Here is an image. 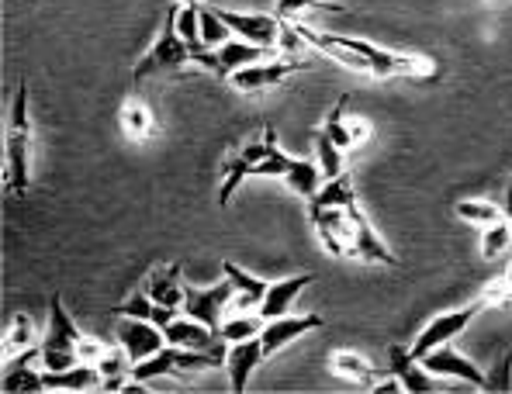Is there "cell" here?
Listing matches in <instances>:
<instances>
[{"instance_id":"22","label":"cell","mask_w":512,"mask_h":394,"mask_svg":"<svg viewBox=\"0 0 512 394\" xmlns=\"http://www.w3.org/2000/svg\"><path fill=\"white\" fill-rule=\"evenodd\" d=\"M222 274L229 277L232 291H236V298H232V305H236L239 312H246V308H260L263 294H267V287H270L267 280L253 277L250 270L236 267V263H232V260H225V263H222Z\"/></svg>"},{"instance_id":"32","label":"cell","mask_w":512,"mask_h":394,"mask_svg":"<svg viewBox=\"0 0 512 394\" xmlns=\"http://www.w3.org/2000/svg\"><path fill=\"white\" fill-rule=\"evenodd\" d=\"M315 153H319V170H322V180H333L343 173V149L329 139L326 132H315Z\"/></svg>"},{"instance_id":"35","label":"cell","mask_w":512,"mask_h":394,"mask_svg":"<svg viewBox=\"0 0 512 394\" xmlns=\"http://www.w3.org/2000/svg\"><path fill=\"white\" fill-rule=\"evenodd\" d=\"M177 32L184 35V42L191 49H201V7L198 4H180L177 11Z\"/></svg>"},{"instance_id":"19","label":"cell","mask_w":512,"mask_h":394,"mask_svg":"<svg viewBox=\"0 0 512 394\" xmlns=\"http://www.w3.org/2000/svg\"><path fill=\"white\" fill-rule=\"evenodd\" d=\"M388 360H391V374L405 384V391L412 394H429L436 388L433 384V374L423 367V360H416L405 346H388Z\"/></svg>"},{"instance_id":"38","label":"cell","mask_w":512,"mask_h":394,"mask_svg":"<svg viewBox=\"0 0 512 394\" xmlns=\"http://www.w3.org/2000/svg\"><path fill=\"white\" fill-rule=\"evenodd\" d=\"M77 350H80V363H94V367H97V363H101L104 356L111 353V346H104L101 339L80 336V346H77Z\"/></svg>"},{"instance_id":"6","label":"cell","mask_w":512,"mask_h":394,"mask_svg":"<svg viewBox=\"0 0 512 394\" xmlns=\"http://www.w3.org/2000/svg\"><path fill=\"white\" fill-rule=\"evenodd\" d=\"M308 70V63L301 56H274V59H260V63L253 66H243V70H236L229 77L232 87L239 90V94H260V90H270V87H281L288 77H295V73Z\"/></svg>"},{"instance_id":"1","label":"cell","mask_w":512,"mask_h":394,"mask_svg":"<svg viewBox=\"0 0 512 394\" xmlns=\"http://www.w3.org/2000/svg\"><path fill=\"white\" fill-rule=\"evenodd\" d=\"M291 25H295L301 39L308 42V49L322 52L326 59L340 63L343 70L367 73V77H374V80H412V83H429L440 77V63L429 56H419V52L381 49V45H374L367 39L319 32V28L301 25V21H291Z\"/></svg>"},{"instance_id":"25","label":"cell","mask_w":512,"mask_h":394,"mask_svg":"<svg viewBox=\"0 0 512 394\" xmlns=\"http://www.w3.org/2000/svg\"><path fill=\"white\" fill-rule=\"evenodd\" d=\"M101 381V367L94 363H77L70 370H45V391H90Z\"/></svg>"},{"instance_id":"17","label":"cell","mask_w":512,"mask_h":394,"mask_svg":"<svg viewBox=\"0 0 512 394\" xmlns=\"http://www.w3.org/2000/svg\"><path fill=\"white\" fill-rule=\"evenodd\" d=\"M163 336H167L170 346H184V350H215V346L225 343L222 332L208 329L205 322H198V318H191L184 312L163 329Z\"/></svg>"},{"instance_id":"13","label":"cell","mask_w":512,"mask_h":394,"mask_svg":"<svg viewBox=\"0 0 512 394\" xmlns=\"http://www.w3.org/2000/svg\"><path fill=\"white\" fill-rule=\"evenodd\" d=\"M346 104H350V97L340 94V97H336V108L329 111L326 121H322V132H326L329 139H333L336 146L343 149V153H346V149L364 146V142L371 139V121L357 118V115L346 118Z\"/></svg>"},{"instance_id":"11","label":"cell","mask_w":512,"mask_h":394,"mask_svg":"<svg viewBox=\"0 0 512 394\" xmlns=\"http://www.w3.org/2000/svg\"><path fill=\"white\" fill-rule=\"evenodd\" d=\"M218 11V18L239 35V39L253 42V45H263V49H277L281 45V28L284 21L281 18H270V14H239V11H225V7L212 4Z\"/></svg>"},{"instance_id":"15","label":"cell","mask_w":512,"mask_h":394,"mask_svg":"<svg viewBox=\"0 0 512 394\" xmlns=\"http://www.w3.org/2000/svg\"><path fill=\"white\" fill-rule=\"evenodd\" d=\"M263 159V132L260 139H250L239 153H232L229 159L222 163V187H218V204H229L232 194L239 191L246 177H253L256 163Z\"/></svg>"},{"instance_id":"8","label":"cell","mask_w":512,"mask_h":394,"mask_svg":"<svg viewBox=\"0 0 512 394\" xmlns=\"http://www.w3.org/2000/svg\"><path fill=\"white\" fill-rule=\"evenodd\" d=\"M350 218H353V232H350V256H346V260L371 263V267H398V256L391 253L388 242L378 236V229H374L371 218L364 215L360 201H350Z\"/></svg>"},{"instance_id":"5","label":"cell","mask_w":512,"mask_h":394,"mask_svg":"<svg viewBox=\"0 0 512 394\" xmlns=\"http://www.w3.org/2000/svg\"><path fill=\"white\" fill-rule=\"evenodd\" d=\"M485 298H474L471 305H464V308H454V312H443V315H436L433 322L426 325L423 332L416 336V343L409 346V353L416 356V360H423L426 353H433L436 346H443V343H454L461 332H468V325L478 318L481 312H485Z\"/></svg>"},{"instance_id":"23","label":"cell","mask_w":512,"mask_h":394,"mask_svg":"<svg viewBox=\"0 0 512 394\" xmlns=\"http://www.w3.org/2000/svg\"><path fill=\"white\" fill-rule=\"evenodd\" d=\"M146 291L156 305L180 308V312H184V280H180V263H170V267L153 270V274H149Z\"/></svg>"},{"instance_id":"34","label":"cell","mask_w":512,"mask_h":394,"mask_svg":"<svg viewBox=\"0 0 512 394\" xmlns=\"http://www.w3.org/2000/svg\"><path fill=\"white\" fill-rule=\"evenodd\" d=\"M229 32H232V28L225 25L222 18H218V11H215L212 4L201 7V42H205L208 49H218V45L229 42Z\"/></svg>"},{"instance_id":"37","label":"cell","mask_w":512,"mask_h":394,"mask_svg":"<svg viewBox=\"0 0 512 394\" xmlns=\"http://www.w3.org/2000/svg\"><path fill=\"white\" fill-rule=\"evenodd\" d=\"M488 391H512V350L502 356L499 367L488 374Z\"/></svg>"},{"instance_id":"33","label":"cell","mask_w":512,"mask_h":394,"mask_svg":"<svg viewBox=\"0 0 512 394\" xmlns=\"http://www.w3.org/2000/svg\"><path fill=\"white\" fill-rule=\"evenodd\" d=\"M260 329H263V318L260 312L256 315H246V312H239L236 318H229V322H222V339L225 343H239V339H253V336H260Z\"/></svg>"},{"instance_id":"27","label":"cell","mask_w":512,"mask_h":394,"mask_svg":"<svg viewBox=\"0 0 512 394\" xmlns=\"http://www.w3.org/2000/svg\"><path fill=\"white\" fill-rule=\"evenodd\" d=\"M28 350H39V329L25 312H18L11 318V325L4 329V356L14 360V356L28 353Z\"/></svg>"},{"instance_id":"16","label":"cell","mask_w":512,"mask_h":394,"mask_svg":"<svg viewBox=\"0 0 512 394\" xmlns=\"http://www.w3.org/2000/svg\"><path fill=\"white\" fill-rule=\"evenodd\" d=\"M267 363L263 356V343L260 336L253 339H239V343H229V356H225V370H229V388L232 394H243L246 384H250L253 370Z\"/></svg>"},{"instance_id":"2","label":"cell","mask_w":512,"mask_h":394,"mask_svg":"<svg viewBox=\"0 0 512 394\" xmlns=\"http://www.w3.org/2000/svg\"><path fill=\"white\" fill-rule=\"evenodd\" d=\"M32 184V118H28V83L18 80L11 118L4 128V191L25 197Z\"/></svg>"},{"instance_id":"28","label":"cell","mask_w":512,"mask_h":394,"mask_svg":"<svg viewBox=\"0 0 512 394\" xmlns=\"http://www.w3.org/2000/svg\"><path fill=\"white\" fill-rule=\"evenodd\" d=\"M284 184L291 187L298 197H315V191L322 187V170H319V163H312V159H295L291 156V163H288V173H284Z\"/></svg>"},{"instance_id":"12","label":"cell","mask_w":512,"mask_h":394,"mask_svg":"<svg viewBox=\"0 0 512 394\" xmlns=\"http://www.w3.org/2000/svg\"><path fill=\"white\" fill-rule=\"evenodd\" d=\"M322 329V315H281V318H270L263 322L260 329V343H263V356H277L288 343L295 339L308 336V332Z\"/></svg>"},{"instance_id":"30","label":"cell","mask_w":512,"mask_h":394,"mask_svg":"<svg viewBox=\"0 0 512 394\" xmlns=\"http://www.w3.org/2000/svg\"><path fill=\"white\" fill-rule=\"evenodd\" d=\"M509 249H512L509 218H502V222L485 225V229H481V256H485V260H499V256L509 253Z\"/></svg>"},{"instance_id":"7","label":"cell","mask_w":512,"mask_h":394,"mask_svg":"<svg viewBox=\"0 0 512 394\" xmlns=\"http://www.w3.org/2000/svg\"><path fill=\"white\" fill-rule=\"evenodd\" d=\"M308 218H312V229L322 246H326V253L336 256V260H346L350 256V232H353L350 204H329V208L308 204Z\"/></svg>"},{"instance_id":"26","label":"cell","mask_w":512,"mask_h":394,"mask_svg":"<svg viewBox=\"0 0 512 394\" xmlns=\"http://www.w3.org/2000/svg\"><path fill=\"white\" fill-rule=\"evenodd\" d=\"M115 315H122V318H146V322H153V325H160V329H167L173 318L180 315V308L156 305V301L149 298V291H135L132 298L122 301V305L115 308Z\"/></svg>"},{"instance_id":"24","label":"cell","mask_w":512,"mask_h":394,"mask_svg":"<svg viewBox=\"0 0 512 394\" xmlns=\"http://www.w3.org/2000/svg\"><path fill=\"white\" fill-rule=\"evenodd\" d=\"M118 125H122L125 139L132 142H149L156 135V115L149 104H142L139 97H128L122 104V111H118Z\"/></svg>"},{"instance_id":"10","label":"cell","mask_w":512,"mask_h":394,"mask_svg":"<svg viewBox=\"0 0 512 394\" xmlns=\"http://www.w3.org/2000/svg\"><path fill=\"white\" fill-rule=\"evenodd\" d=\"M423 367L433 377H454V381H464V384H471V388H478V391H488V374H485V370H481L471 356L457 353L450 343H443V346H436L433 353H426Z\"/></svg>"},{"instance_id":"40","label":"cell","mask_w":512,"mask_h":394,"mask_svg":"<svg viewBox=\"0 0 512 394\" xmlns=\"http://www.w3.org/2000/svg\"><path fill=\"white\" fill-rule=\"evenodd\" d=\"M177 4H198V0H177ZM208 4H218V0H208Z\"/></svg>"},{"instance_id":"9","label":"cell","mask_w":512,"mask_h":394,"mask_svg":"<svg viewBox=\"0 0 512 394\" xmlns=\"http://www.w3.org/2000/svg\"><path fill=\"white\" fill-rule=\"evenodd\" d=\"M232 298H236V291H232L229 277H222L212 287L184 284V315L198 318V322H205L208 329L218 332L222 329V315H225V308L232 305Z\"/></svg>"},{"instance_id":"14","label":"cell","mask_w":512,"mask_h":394,"mask_svg":"<svg viewBox=\"0 0 512 394\" xmlns=\"http://www.w3.org/2000/svg\"><path fill=\"white\" fill-rule=\"evenodd\" d=\"M118 346L128 353V360L139 363V360H146V356H153L156 350H163L167 336H163L160 325L146 322V318H125V322L118 325Z\"/></svg>"},{"instance_id":"39","label":"cell","mask_w":512,"mask_h":394,"mask_svg":"<svg viewBox=\"0 0 512 394\" xmlns=\"http://www.w3.org/2000/svg\"><path fill=\"white\" fill-rule=\"evenodd\" d=\"M506 218H509V225H512V180H509V187H506Z\"/></svg>"},{"instance_id":"20","label":"cell","mask_w":512,"mask_h":394,"mask_svg":"<svg viewBox=\"0 0 512 394\" xmlns=\"http://www.w3.org/2000/svg\"><path fill=\"white\" fill-rule=\"evenodd\" d=\"M35 363H39V350L21 353V356H18V363L7 360V370H4V394H14V391L42 394V391H45V370H39Z\"/></svg>"},{"instance_id":"29","label":"cell","mask_w":512,"mask_h":394,"mask_svg":"<svg viewBox=\"0 0 512 394\" xmlns=\"http://www.w3.org/2000/svg\"><path fill=\"white\" fill-rule=\"evenodd\" d=\"M457 215L464 218V222L478 225V229H485V225H495L506 218V208H499V204L485 201V197H468V201H457Z\"/></svg>"},{"instance_id":"36","label":"cell","mask_w":512,"mask_h":394,"mask_svg":"<svg viewBox=\"0 0 512 394\" xmlns=\"http://www.w3.org/2000/svg\"><path fill=\"white\" fill-rule=\"evenodd\" d=\"M485 305L488 308H512V263H509V270L506 274H499L492 280V284L485 287Z\"/></svg>"},{"instance_id":"31","label":"cell","mask_w":512,"mask_h":394,"mask_svg":"<svg viewBox=\"0 0 512 394\" xmlns=\"http://www.w3.org/2000/svg\"><path fill=\"white\" fill-rule=\"evenodd\" d=\"M308 11L346 14V7L336 4V0H277V18L281 21H301V14H308Z\"/></svg>"},{"instance_id":"3","label":"cell","mask_w":512,"mask_h":394,"mask_svg":"<svg viewBox=\"0 0 512 394\" xmlns=\"http://www.w3.org/2000/svg\"><path fill=\"white\" fill-rule=\"evenodd\" d=\"M177 11L180 4L167 7V18H163V32L156 35V42L135 59L132 66V87H142L149 80L170 77V73H180L184 66H191V45L184 42V35L177 32Z\"/></svg>"},{"instance_id":"21","label":"cell","mask_w":512,"mask_h":394,"mask_svg":"<svg viewBox=\"0 0 512 394\" xmlns=\"http://www.w3.org/2000/svg\"><path fill=\"white\" fill-rule=\"evenodd\" d=\"M329 374H336L340 381L360 384V388H367V391H374V384H378V370H374L364 356L353 353V350H333V353H329Z\"/></svg>"},{"instance_id":"4","label":"cell","mask_w":512,"mask_h":394,"mask_svg":"<svg viewBox=\"0 0 512 394\" xmlns=\"http://www.w3.org/2000/svg\"><path fill=\"white\" fill-rule=\"evenodd\" d=\"M80 336L77 322L70 318V312L63 308V298L52 294L49 301V329H45L42 343H39V363L42 370H70L80 363Z\"/></svg>"},{"instance_id":"18","label":"cell","mask_w":512,"mask_h":394,"mask_svg":"<svg viewBox=\"0 0 512 394\" xmlns=\"http://www.w3.org/2000/svg\"><path fill=\"white\" fill-rule=\"evenodd\" d=\"M312 284H315V274H295V277L277 280V284L267 287V294H263V301H260V308H256V312H260L263 322L288 315L291 305L301 298V291H305V287H312Z\"/></svg>"}]
</instances>
